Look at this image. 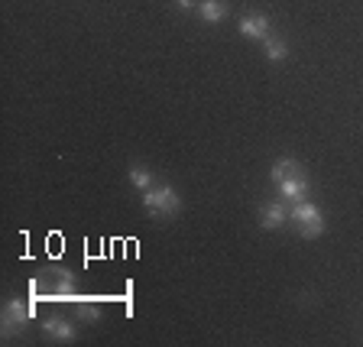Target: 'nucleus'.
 I'll list each match as a JSON object with an SVG mask.
<instances>
[{"instance_id": "nucleus-1", "label": "nucleus", "mask_w": 363, "mask_h": 347, "mask_svg": "<svg viewBox=\"0 0 363 347\" xmlns=\"http://www.w3.org/2000/svg\"><path fill=\"white\" fill-rule=\"evenodd\" d=\"M289 221L298 227V234H302L305 241H315V237L325 234V214H321V208L311 202L289 204Z\"/></svg>"}, {"instance_id": "nucleus-2", "label": "nucleus", "mask_w": 363, "mask_h": 347, "mask_svg": "<svg viewBox=\"0 0 363 347\" xmlns=\"http://www.w3.org/2000/svg\"><path fill=\"white\" fill-rule=\"evenodd\" d=\"M143 208L150 218H172V214H179L182 198L172 185H152L143 192Z\"/></svg>"}, {"instance_id": "nucleus-3", "label": "nucleus", "mask_w": 363, "mask_h": 347, "mask_svg": "<svg viewBox=\"0 0 363 347\" xmlns=\"http://www.w3.org/2000/svg\"><path fill=\"white\" fill-rule=\"evenodd\" d=\"M30 302L23 299V295H13L7 305H4V318H0V331H4V338H16V334L23 331V328L30 325Z\"/></svg>"}, {"instance_id": "nucleus-4", "label": "nucleus", "mask_w": 363, "mask_h": 347, "mask_svg": "<svg viewBox=\"0 0 363 347\" xmlns=\"http://www.w3.org/2000/svg\"><path fill=\"white\" fill-rule=\"evenodd\" d=\"M276 189H279V195L286 198L289 204H295V202H305V198H308V192H311L308 172H305V169H295V172L289 175V179H282L279 185H276Z\"/></svg>"}, {"instance_id": "nucleus-5", "label": "nucleus", "mask_w": 363, "mask_h": 347, "mask_svg": "<svg viewBox=\"0 0 363 347\" xmlns=\"http://www.w3.org/2000/svg\"><path fill=\"white\" fill-rule=\"evenodd\" d=\"M43 334L49 341H59V344H72V341L78 338V331H75V325L68 321V318H62V315H49L43 321Z\"/></svg>"}, {"instance_id": "nucleus-6", "label": "nucleus", "mask_w": 363, "mask_h": 347, "mask_svg": "<svg viewBox=\"0 0 363 347\" xmlns=\"http://www.w3.org/2000/svg\"><path fill=\"white\" fill-rule=\"evenodd\" d=\"M237 30H240L247 39H259V43H263V39L269 36V16L266 13H243L240 23H237Z\"/></svg>"}, {"instance_id": "nucleus-7", "label": "nucleus", "mask_w": 363, "mask_h": 347, "mask_svg": "<svg viewBox=\"0 0 363 347\" xmlns=\"http://www.w3.org/2000/svg\"><path fill=\"white\" fill-rule=\"evenodd\" d=\"M286 221H289V204L286 202H269V204L259 208V224H263L266 231H279Z\"/></svg>"}, {"instance_id": "nucleus-8", "label": "nucleus", "mask_w": 363, "mask_h": 347, "mask_svg": "<svg viewBox=\"0 0 363 347\" xmlns=\"http://www.w3.org/2000/svg\"><path fill=\"white\" fill-rule=\"evenodd\" d=\"M230 7H227V0H198V16L204 23H220L227 20Z\"/></svg>"}, {"instance_id": "nucleus-9", "label": "nucleus", "mask_w": 363, "mask_h": 347, "mask_svg": "<svg viewBox=\"0 0 363 347\" xmlns=\"http://www.w3.org/2000/svg\"><path fill=\"white\" fill-rule=\"evenodd\" d=\"M263 53H266L269 62H282V59H289V45L282 43L279 36H266L263 39Z\"/></svg>"}, {"instance_id": "nucleus-10", "label": "nucleus", "mask_w": 363, "mask_h": 347, "mask_svg": "<svg viewBox=\"0 0 363 347\" xmlns=\"http://www.w3.org/2000/svg\"><path fill=\"white\" fill-rule=\"evenodd\" d=\"M130 182H133V189H140V192H146V189H152V172L146 166H130Z\"/></svg>"}, {"instance_id": "nucleus-11", "label": "nucleus", "mask_w": 363, "mask_h": 347, "mask_svg": "<svg viewBox=\"0 0 363 347\" xmlns=\"http://www.w3.org/2000/svg\"><path fill=\"white\" fill-rule=\"evenodd\" d=\"M78 302V315L84 318V321H98V302H94V299H75Z\"/></svg>"}, {"instance_id": "nucleus-12", "label": "nucleus", "mask_w": 363, "mask_h": 347, "mask_svg": "<svg viewBox=\"0 0 363 347\" xmlns=\"http://www.w3.org/2000/svg\"><path fill=\"white\" fill-rule=\"evenodd\" d=\"M175 4V10H185V13H189V10H198V0H172Z\"/></svg>"}]
</instances>
